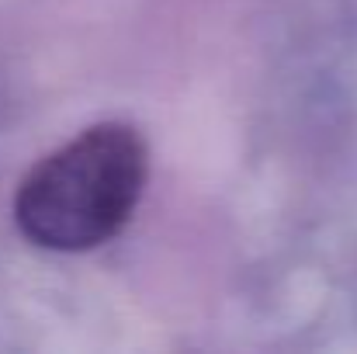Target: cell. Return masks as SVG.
<instances>
[{"label":"cell","instance_id":"obj_1","mask_svg":"<svg viewBox=\"0 0 357 354\" xmlns=\"http://www.w3.org/2000/svg\"><path fill=\"white\" fill-rule=\"evenodd\" d=\"M146 167V142L132 125H94L28 170L14 195V223L35 246L94 250L132 219Z\"/></svg>","mask_w":357,"mask_h":354}]
</instances>
